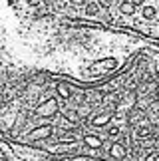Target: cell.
<instances>
[{"label":"cell","mask_w":159,"mask_h":161,"mask_svg":"<svg viewBox=\"0 0 159 161\" xmlns=\"http://www.w3.org/2000/svg\"><path fill=\"white\" fill-rule=\"evenodd\" d=\"M54 66L0 54V151L12 161H159V40L58 22Z\"/></svg>","instance_id":"6da1fadb"}]
</instances>
